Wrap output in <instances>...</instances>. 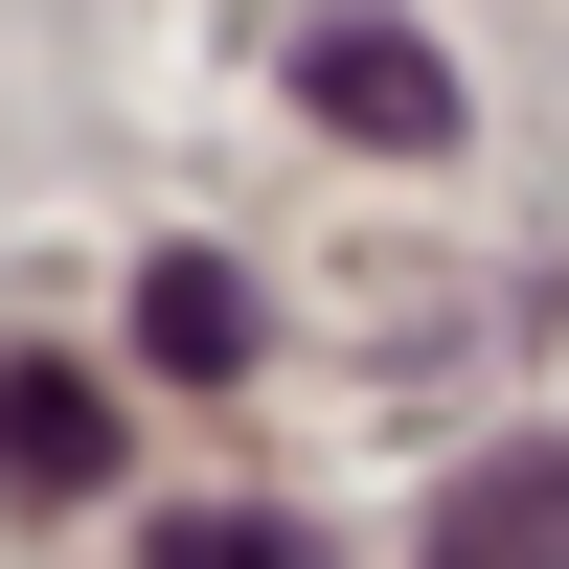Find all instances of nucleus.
<instances>
[{"instance_id":"nucleus-1","label":"nucleus","mask_w":569,"mask_h":569,"mask_svg":"<svg viewBox=\"0 0 569 569\" xmlns=\"http://www.w3.org/2000/svg\"><path fill=\"white\" fill-rule=\"evenodd\" d=\"M297 91L365 137V160H456V69H433L410 23H319V46H297Z\"/></svg>"},{"instance_id":"nucleus-2","label":"nucleus","mask_w":569,"mask_h":569,"mask_svg":"<svg viewBox=\"0 0 569 569\" xmlns=\"http://www.w3.org/2000/svg\"><path fill=\"white\" fill-rule=\"evenodd\" d=\"M433 569H569V456H547V433L479 456V479L433 501Z\"/></svg>"},{"instance_id":"nucleus-3","label":"nucleus","mask_w":569,"mask_h":569,"mask_svg":"<svg viewBox=\"0 0 569 569\" xmlns=\"http://www.w3.org/2000/svg\"><path fill=\"white\" fill-rule=\"evenodd\" d=\"M137 365L228 388V365H251V273H228V251H160V273H137Z\"/></svg>"},{"instance_id":"nucleus-4","label":"nucleus","mask_w":569,"mask_h":569,"mask_svg":"<svg viewBox=\"0 0 569 569\" xmlns=\"http://www.w3.org/2000/svg\"><path fill=\"white\" fill-rule=\"evenodd\" d=\"M91 456H114V410H91L69 365H23V388H0V479H23V501H69Z\"/></svg>"},{"instance_id":"nucleus-5","label":"nucleus","mask_w":569,"mask_h":569,"mask_svg":"<svg viewBox=\"0 0 569 569\" xmlns=\"http://www.w3.org/2000/svg\"><path fill=\"white\" fill-rule=\"evenodd\" d=\"M160 569H297V547H273L251 501H182V525H160Z\"/></svg>"}]
</instances>
